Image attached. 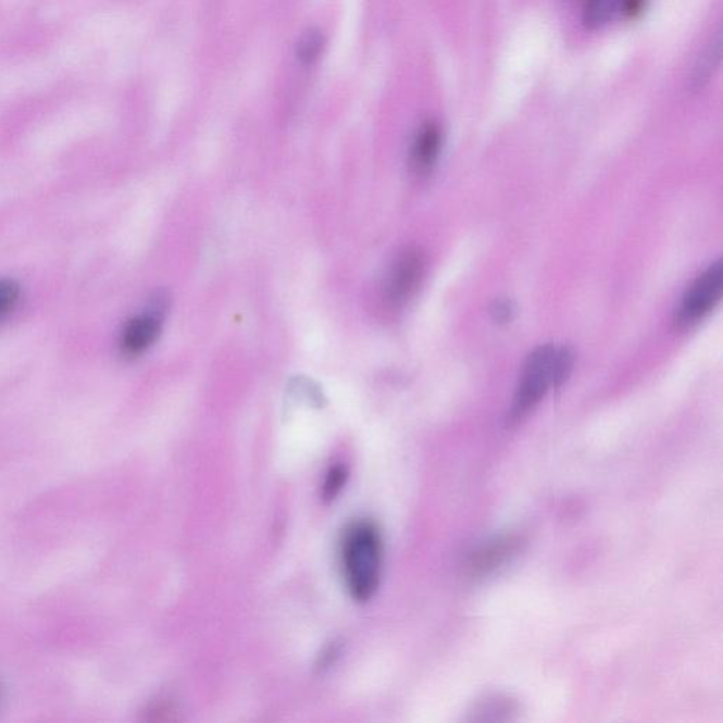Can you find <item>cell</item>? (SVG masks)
Listing matches in <instances>:
<instances>
[{"mask_svg": "<svg viewBox=\"0 0 723 723\" xmlns=\"http://www.w3.org/2000/svg\"><path fill=\"white\" fill-rule=\"evenodd\" d=\"M574 367V353L566 347L545 345L528 357L520 377L509 419L518 423L540 403L551 387L569 379Z\"/></svg>", "mask_w": 723, "mask_h": 723, "instance_id": "6da1fadb", "label": "cell"}, {"mask_svg": "<svg viewBox=\"0 0 723 723\" xmlns=\"http://www.w3.org/2000/svg\"><path fill=\"white\" fill-rule=\"evenodd\" d=\"M382 554V537L375 524L358 522L347 528L341 552L344 576L356 601H369L379 588Z\"/></svg>", "mask_w": 723, "mask_h": 723, "instance_id": "7a4b0ae2", "label": "cell"}, {"mask_svg": "<svg viewBox=\"0 0 723 723\" xmlns=\"http://www.w3.org/2000/svg\"><path fill=\"white\" fill-rule=\"evenodd\" d=\"M425 258L419 249H408L390 264L382 283V297L387 306L401 307L422 285Z\"/></svg>", "mask_w": 723, "mask_h": 723, "instance_id": "3957f363", "label": "cell"}, {"mask_svg": "<svg viewBox=\"0 0 723 723\" xmlns=\"http://www.w3.org/2000/svg\"><path fill=\"white\" fill-rule=\"evenodd\" d=\"M723 287L722 263H713L710 269L694 282L680 307L678 320L693 324L703 319L720 302Z\"/></svg>", "mask_w": 723, "mask_h": 723, "instance_id": "277c9868", "label": "cell"}, {"mask_svg": "<svg viewBox=\"0 0 723 723\" xmlns=\"http://www.w3.org/2000/svg\"><path fill=\"white\" fill-rule=\"evenodd\" d=\"M163 310V301L154 300L150 309L127 321L120 339L123 356L139 357L158 341L160 331H162Z\"/></svg>", "mask_w": 723, "mask_h": 723, "instance_id": "5b68a950", "label": "cell"}, {"mask_svg": "<svg viewBox=\"0 0 723 723\" xmlns=\"http://www.w3.org/2000/svg\"><path fill=\"white\" fill-rule=\"evenodd\" d=\"M442 146V130L436 122L424 123L410 150V165L417 176H425L436 165Z\"/></svg>", "mask_w": 723, "mask_h": 723, "instance_id": "8992f818", "label": "cell"}, {"mask_svg": "<svg viewBox=\"0 0 723 723\" xmlns=\"http://www.w3.org/2000/svg\"><path fill=\"white\" fill-rule=\"evenodd\" d=\"M619 0H584L585 22L590 26H599L611 18L616 11Z\"/></svg>", "mask_w": 723, "mask_h": 723, "instance_id": "52a82bcc", "label": "cell"}, {"mask_svg": "<svg viewBox=\"0 0 723 723\" xmlns=\"http://www.w3.org/2000/svg\"><path fill=\"white\" fill-rule=\"evenodd\" d=\"M721 60V37L718 36L716 41H713L710 49L703 53L701 61H699L698 67L696 68V77H694V84L697 87H702V84L708 82V78L711 77L713 68L716 67L718 63Z\"/></svg>", "mask_w": 723, "mask_h": 723, "instance_id": "ba28073f", "label": "cell"}, {"mask_svg": "<svg viewBox=\"0 0 723 723\" xmlns=\"http://www.w3.org/2000/svg\"><path fill=\"white\" fill-rule=\"evenodd\" d=\"M18 299H21V287L8 278L0 281V323L13 313Z\"/></svg>", "mask_w": 723, "mask_h": 723, "instance_id": "9c48e42d", "label": "cell"}, {"mask_svg": "<svg viewBox=\"0 0 723 723\" xmlns=\"http://www.w3.org/2000/svg\"><path fill=\"white\" fill-rule=\"evenodd\" d=\"M347 470L342 465H337L331 468L327 478H325L323 498L325 500H334L337 498L341 490L347 484Z\"/></svg>", "mask_w": 723, "mask_h": 723, "instance_id": "30bf717a", "label": "cell"}, {"mask_svg": "<svg viewBox=\"0 0 723 723\" xmlns=\"http://www.w3.org/2000/svg\"><path fill=\"white\" fill-rule=\"evenodd\" d=\"M321 41L316 36H307L300 46V55L302 60L314 59L319 54Z\"/></svg>", "mask_w": 723, "mask_h": 723, "instance_id": "8fae6325", "label": "cell"}, {"mask_svg": "<svg viewBox=\"0 0 723 723\" xmlns=\"http://www.w3.org/2000/svg\"><path fill=\"white\" fill-rule=\"evenodd\" d=\"M512 314H513V307L512 304H510V302L508 301L496 302L494 309V315L496 320L500 321V323H506V321L512 319Z\"/></svg>", "mask_w": 723, "mask_h": 723, "instance_id": "7c38bea8", "label": "cell"}]
</instances>
